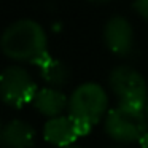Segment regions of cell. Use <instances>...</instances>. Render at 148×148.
Here are the masks:
<instances>
[{"label": "cell", "instance_id": "3", "mask_svg": "<svg viewBox=\"0 0 148 148\" xmlns=\"http://www.w3.org/2000/svg\"><path fill=\"white\" fill-rule=\"evenodd\" d=\"M105 134L118 143H134L148 132V119L145 110L116 105L108 110L103 119Z\"/></svg>", "mask_w": 148, "mask_h": 148}, {"label": "cell", "instance_id": "1", "mask_svg": "<svg viewBox=\"0 0 148 148\" xmlns=\"http://www.w3.org/2000/svg\"><path fill=\"white\" fill-rule=\"evenodd\" d=\"M2 53L19 64L38 65L48 53V34L42 24L34 19H18L2 34Z\"/></svg>", "mask_w": 148, "mask_h": 148}, {"label": "cell", "instance_id": "10", "mask_svg": "<svg viewBox=\"0 0 148 148\" xmlns=\"http://www.w3.org/2000/svg\"><path fill=\"white\" fill-rule=\"evenodd\" d=\"M37 69H38L40 78L46 83V86L62 89L69 83V80H70V70H69V67L62 61L53 58L51 54L46 56L37 65Z\"/></svg>", "mask_w": 148, "mask_h": 148}, {"label": "cell", "instance_id": "7", "mask_svg": "<svg viewBox=\"0 0 148 148\" xmlns=\"http://www.w3.org/2000/svg\"><path fill=\"white\" fill-rule=\"evenodd\" d=\"M78 124L70 115H61L56 118H49L43 124V138L48 143L59 148H65L75 145L80 138Z\"/></svg>", "mask_w": 148, "mask_h": 148}, {"label": "cell", "instance_id": "9", "mask_svg": "<svg viewBox=\"0 0 148 148\" xmlns=\"http://www.w3.org/2000/svg\"><path fill=\"white\" fill-rule=\"evenodd\" d=\"M32 107L48 119L56 118V116L64 115V110L69 108V97L62 89L43 86L37 91L32 100Z\"/></svg>", "mask_w": 148, "mask_h": 148}, {"label": "cell", "instance_id": "14", "mask_svg": "<svg viewBox=\"0 0 148 148\" xmlns=\"http://www.w3.org/2000/svg\"><path fill=\"white\" fill-rule=\"evenodd\" d=\"M65 148H83V147H80V145L75 143V145H70V147H65Z\"/></svg>", "mask_w": 148, "mask_h": 148}, {"label": "cell", "instance_id": "16", "mask_svg": "<svg viewBox=\"0 0 148 148\" xmlns=\"http://www.w3.org/2000/svg\"><path fill=\"white\" fill-rule=\"evenodd\" d=\"M113 148H121V147H113Z\"/></svg>", "mask_w": 148, "mask_h": 148}, {"label": "cell", "instance_id": "12", "mask_svg": "<svg viewBox=\"0 0 148 148\" xmlns=\"http://www.w3.org/2000/svg\"><path fill=\"white\" fill-rule=\"evenodd\" d=\"M138 143H140V147H142V148H148V132L140 138V142H138Z\"/></svg>", "mask_w": 148, "mask_h": 148}, {"label": "cell", "instance_id": "11", "mask_svg": "<svg viewBox=\"0 0 148 148\" xmlns=\"http://www.w3.org/2000/svg\"><path fill=\"white\" fill-rule=\"evenodd\" d=\"M132 8L142 19L148 21V0H132Z\"/></svg>", "mask_w": 148, "mask_h": 148}, {"label": "cell", "instance_id": "4", "mask_svg": "<svg viewBox=\"0 0 148 148\" xmlns=\"http://www.w3.org/2000/svg\"><path fill=\"white\" fill-rule=\"evenodd\" d=\"M108 86L118 105L145 110L148 102V84L143 75L131 65H116L108 75Z\"/></svg>", "mask_w": 148, "mask_h": 148}, {"label": "cell", "instance_id": "13", "mask_svg": "<svg viewBox=\"0 0 148 148\" xmlns=\"http://www.w3.org/2000/svg\"><path fill=\"white\" fill-rule=\"evenodd\" d=\"M89 2H92V3H108L112 0H89Z\"/></svg>", "mask_w": 148, "mask_h": 148}, {"label": "cell", "instance_id": "6", "mask_svg": "<svg viewBox=\"0 0 148 148\" xmlns=\"http://www.w3.org/2000/svg\"><path fill=\"white\" fill-rule=\"evenodd\" d=\"M103 43L112 54L124 58L134 48V27L124 16L115 14L103 26Z\"/></svg>", "mask_w": 148, "mask_h": 148}, {"label": "cell", "instance_id": "8", "mask_svg": "<svg viewBox=\"0 0 148 148\" xmlns=\"http://www.w3.org/2000/svg\"><path fill=\"white\" fill-rule=\"evenodd\" d=\"M35 137L37 132L32 124L19 118L5 123L0 132V140L3 148H32L35 143Z\"/></svg>", "mask_w": 148, "mask_h": 148}, {"label": "cell", "instance_id": "5", "mask_svg": "<svg viewBox=\"0 0 148 148\" xmlns=\"http://www.w3.org/2000/svg\"><path fill=\"white\" fill-rule=\"evenodd\" d=\"M38 89L32 75L21 65H10L0 75V96L5 105L11 108L32 103Z\"/></svg>", "mask_w": 148, "mask_h": 148}, {"label": "cell", "instance_id": "15", "mask_svg": "<svg viewBox=\"0 0 148 148\" xmlns=\"http://www.w3.org/2000/svg\"><path fill=\"white\" fill-rule=\"evenodd\" d=\"M145 115H147V119H148V102H147V105H145Z\"/></svg>", "mask_w": 148, "mask_h": 148}, {"label": "cell", "instance_id": "2", "mask_svg": "<svg viewBox=\"0 0 148 148\" xmlns=\"http://www.w3.org/2000/svg\"><path fill=\"white\" fill-rule=\"evenodd\" d=\"M108 94L102 84L86 81L77 86L69 96V115L80 124L94 127L108 113Z\"/></svg>", "mask_w": 148, "mask_h": 148}]
</instances>
